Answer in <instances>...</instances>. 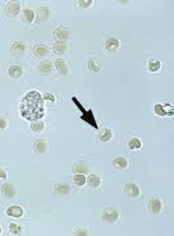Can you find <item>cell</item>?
<instances>
[{"mask_svg":"<svg viewBox=\"0 0 174 236\" xmlns=\"http://www.w3.org/2000/svg\"><path fill=\"white\" fill-rule=\"evenodd\" d=\"M22 116L29 121H36L43 117L44 112L41 94L33 91L28 92L22 99L20 107Z\"/></svg>","mask_w":174,"mask_h":236,"instance_id":"obj_1","label":"cell"},{"mask_svg":"<svg viewBox=\"0 0 174 236\" xmlns=\"http://www.w3.org/2000/svg\"><path fill=\"white\" fill-rule=\"evenodd\" d=\"M124 191L127 196L132 198L137 196L139 194V189L138 187L134 184H127L125 187Z\"/></svg>","mask_w":174,"mask_h":236,"instance_id":"obj_2","label":"cell"},{"mask_svg":"<svg viewBox=\"0 0 174 236\" xmlns=\"http://www.w3.org/2000/svg\"><path fill=\"white\" fill-rule=\"evenodd\" d=\"M54 35L55 39L60 41L66 40L69 36V32L66 29L61 28L55 31Z\"/></svg>","mask_w":174,"mask_h":236,"instance_id":"obj_3","label":"cell"},{"mask_svg":"<svg viewBox=\"0 0 174 236\" xmlns=\"http://www.w3.org/2000/svg\"><path fill=\"white\" fill-rule=\"evenodd\" d=\"M161 208V203L158 199L151 200L149 204V210L151 213L156 214L160 211Z\"/></svg>","mask_w":174,"mask_h":236,"instance_id":"obj_4","label":"cell"},{"mask_svg":"<svg viewBox=\"0 0 174 236\" xmlns=\"http://www.w3.org/2000/svg\"><path fill=\"white\" fill-rule=\"evenodd\" d=\"M118 217L117 211L114 209H108L103 214V218L106 221L109 222H114Z\"/></svg>","mask_w":174,"mask_h":236,"instance_id":"obj_5","label":"cell"},{"mask_svg":"<svg viewBox=\"0 0 174 236\" xmlns=\"http://www.w3.org/2000/svg\"><path fill=\"white\" fill-rule=\"evenodd\" d=\"M7 215L15 217H21L23 213L22 209L20 207L14 206L10 207L7 211Z\"/></svg>","mask_w":174,"mask_h":236,"instance_id":"obj_6","label":"cell"},{"mask_svg":"<svg viewBox=\"0 0 174 236\" xmlns=\"http://www.w3.org/2000/svg\"><path fill=\"white\" fill-rule=\"evenodd\" d=\"M9 74L14 78L20 77L22 74L21 68L18 65H14L11 66L9 69Z\"/></svg>","mask_w":174,"mask_h":236,"instance_id":"obj_7","label":"cell"},{"mask_svg":"<svg viewBox=\"0 0 174 236\" xmlns=\"http://www.w3.org/2000/svg\"><path fill=\"white\" fill-rule=\"evenodd\" d=\"M119 41L114 38H112L107 41L105 43V46L108 50L113 51L119 47Z\"/></svg>","mask_w":174,"mask_h":236,"instance_id":"obj_8","label":"cell"},{"mask_svg":"<svg viewBox=\"0 0 174 236\" xmlns=\"http://www.w3.org/2000/svg\"><path fill=\"white\" fill-rule=\"evenodd\" d=\"M20 7L15 3L11 4L7 9V12L10 15H15L18 14L20 11Z\"/></svg>","mask_w":174,"mask_h":236,"instance_id":"obj_9","label":"cell"},{"mask_svg":"<svg viewBox=\"0 0 174 236\" xmlns=\"http://www.w3.org/2000/svg\"><path fill=\"white\" fill-rule=\"evenodd\" d=\"M2 193L7 196L13 197L14 194V191L11 185L7 184L2 186Z\"/></svg>","mask_w":174,"mask_h":236,"instance_id":"obj_10","label":"cell"},{"mask_svg":"<svg viewBox=\"0 0 174 236\" xmlns=\"http://www.w3.org/2000/svg\"><path fill=\"white\" fill-rule=\"evenodd\" d=\"M52 65L49 62H44L39 65V69L40 71L44 74L50 73L51 71Z\"/></svg>","mask_w":174,"mask_h":236,"instance_id":"obj_11","label":"cell"},{"mask_svg":"<svg viewBox=\"0 0 174 236\" xmlns=\"http://www.w3.org/2000/svg\"><path fill=\"white\" fill-rule=\"evenodd\" d=\"M55 66L58 71L64 74H66L67 69L64 62L61 60H58L55 62Z\"/></svg>","mask_w":174,"mask_h":236,"instance_id":"obj_12","label":"cell"},{"mask_svg":"<svg viewBox=\"0 0 174 236\" xmlns=\"http://www.w3.org/2000/svg\"><path fill=\"white\" fill-rule=\"evenodd\" d=\"M66 45L63 42H59L55 44L54 49L55 52L58 54H61L66 50Z\"/></svg>","mask_w":174,"mask_h":236,"instance_id":"obj_13","label":"cell"},{"mask_svg":"<svg viewBox=\"0 0 174 236\" xmlns=\"http://www.w3.org/2000/svg\"><path fill=\"white\" fill-rule=\"evenodd\" d=\"M114 162L116 166L122 168L126 167L127 164V160L122 157L117 158Z\"/></svg>","mask_w":174,"mask_h":236,"instance_id":"obj_14","label":"cell"},{"mask_svg":"<svg viewBox=\"0 0 174 236\" xmlns=\"http://www.w3.org/2000/svg\"><path fill=\"white\" fill-rule=\"evenodd\" d=\"M47 52V48L43 46H38L35 49V52L40 57L45 55Z\"/></svg>","mask_w":174,"mask_h":236,"instance_id":"obj_15","label":"cell"},{"mask_svg":"<svg viewBox=\"0 0 174 236\" xmlns=\"http://www.w3.org/2000/svg\"><path fill=\"white\" fill-rule=\"evenodd\" d=\"M74 179L76 184L79 186L83 185L86 182L85 177L83 175H77L75 176Z\"/></svg>","mask_w":174,"mask_h":236,"instance_id":"obj_16","label":"cell"},{"mask_svg":"<svg viewBox=\"0 0 174 236\" xmlns=\"http://www.w3.org/2000/svg\"><path fill=\"white\" fill-rule=\"evenodd\" d=\"M160 68V63L159 62H150L149 65L150 70L152 72H156L158 71Z\"/></svg>","mask_w":174,"mask_h":236,"instance_id":"obj_17","label":"cell"},{"mask_svg":"<svg viewBox=\"0 0 174 236\" xmlns=\"http://www.w3.org/2000/svg\"><path fill=\"white\" fill-rule=\"evenodd\" d=\"M24 15L27 20L29 21H33L35 17V14L32 10H27L24 12Z\"/></svg>","mask_w":174,"mask_h":236,"instance_id":"obj_18","label":"cell"},{"mask_svg":"<svg viewBox=\"0 0 174 236\" xmlns=\"http://www.w3.org/2000/svg\"><path fill=\"white\" fill-rule=\"evenodd\" d=\"M129 147L130 149H133L134 148H139L141 147V143L140 141L137 139L134 138L129 143Z\"/></svg>","mask_w":174,"mask_h":236,"instance_id":"obj_19","label":"cell"},{"mask_svg":"<svg viewBox=\"0 0 174 236\" xmlns=\"http://www.w3.org/2000/svg\"><path fill=\"white\" fill-rule=\"evenodd\" d=\"M10 230L12 232L17 234L20 232L21 228L15 224H12L10 226Z\"/></svg>","mask_w":174,"mask_h":236,"instance_id":"obj_20","label":"cell"},{"mask_svg":"<svg viewBox=\"0 0 174 236\" xmlns=\"http://www.w3.org/2000/svg\"><path fill=\"white\" fill-rule=\"evenodd\" d=\"M12 49L14 51H22L24 50L25 47L22 43H16L13 45Z\"/></svg>","mask_w":174,"mask_h":236,"instance_id":"obj_21","label":"cell"},{"mask_svg":"<svg viewBox=\"0 0 174 236\" xmlns=\"http://www.w3.org/2000/svg\"><path fill=\"white\" fill-rule=\"evenodd\" d=\"M90 182L94 187L97 186L100 184V180L96 176L92 177L90 179Z\"/></svg>","mask_w":174,"mask_h":236,"instance_id":"obj_22","label":"cell"},{"mask_svg":"<svg viewBox=\"0 0 174 236\" xmlns=\"http://www.w3.org/2000/svg\"><path fill=\"white\" fill-rule=\"evenodd\" d=\"M91 3L92 1H88V0H87V1H80V6L82 7H84V8L89 6L91 4Z\"/></svg>","mask_w":174,"mask_h":236,"instance_id":"obj_23","label":"cell"},{"mask_svg":"<svg viewBox=\"0 0 174 236\" xmlns=\"http://www.w3.org/2000/svg\"><path fill=\"white\" fill-rule=\"evenodd\" d=\"M6 177V174L4 172L0 170V177Z\"/></svg>","mask_w":174,"mask_h":236,"instance_id":"obj_24","label":"cell"},{"mask_svg":"<svg viewBox=\"0 0 174 236\" xmlns=\"http://www.w3.org/2000/svg\"><path fill=\"white\" fill-rule=\"evenodd\" d=\"M1 227H0V233H1Z\"/></svg>","mask_w":174,"mask_h":236,"instance_id":"obj_25","label":"cell"}]
</instances>
